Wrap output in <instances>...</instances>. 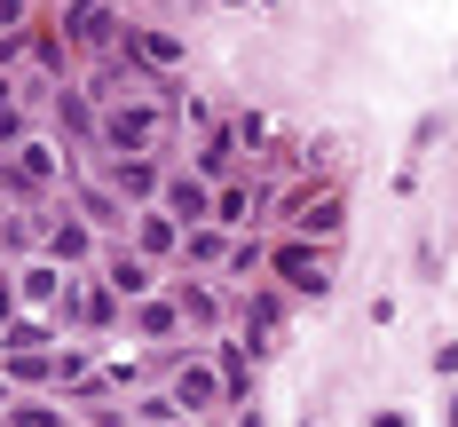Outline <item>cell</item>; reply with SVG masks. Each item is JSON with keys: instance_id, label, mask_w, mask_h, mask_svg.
<instances>
[{"instance_id": "cell-1", "label": "cell", "mask_w": 458, "mask_h": 427, "mask_svg": "<svg viewBox=\"0 0 458 427\" xmlns=\"http://www.w3.org/2000/svg\"><path fill=\"white\" fill-rule=\"evenodd\" d=\"M276 269H284V285H301V293H324V261H317V253H293V245H284Z\"/></svg>"}]
</instances>
